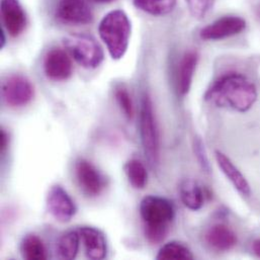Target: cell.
Here are the masks:
<instances>
[{"label": "cell", "mask_w": 260, "mask_h": 260, "mask_svg": "<svg viewBox=\"0 0 260 260\" xmlns=\"http://www.w3.org/2000/svg\"><path fill=\"white\" fill-rule=\"evenodd\" d=\"M205 100L218 107H230L244 113L257 100V90L247 77L231 72L216 80L205 94Z\"/></svg>", "instance_id": "obj_1"}, {"label": "cell", "mask_w": 260, "mask_h": 260, "mask_svg": "<svg viewBox=\"0 0 260 260\" xmlns=\"http://www.w3.org/2000/svg\"><path fill=\"white\" fill-rule=\"evenodd\" d=\"M140 215L144 222L147 240L152 244L161 243L167 236L175 217L173 204L161 197L147 196L140 204Z\"/></svg>", "instance_id": "obj_2"}, {"label": "cell", "mask_w": 260, "mask_h": 260, "mask_svg": "<svg viewBox=\"0 0 260 260\" xmlns=\"http://www.w3.org/2000/svg\"><path fill=\"white\" fill-rule=\"evenodd\" d=\"M99 32L111 57L114 60L122 59L129 48L132 34V25L127 13L117 9L106 14L99 25Z\"/></svg>", "instance_id": "obj_3"}, {"label": "cell", "mask_w": 260, "mask_h": 260, "mask_svg": "<svg viewBox=\"0 0 260 260\" xmlns=\"http://www.w3.org/2000/svg\"><path fill=\"white\" fill-rule=\"evenodd\" d=\"M140 135L146 159L152 168H156L160 161V134L153 104L148 95H144L141 103Z\"/></svg>", "instance_id": "obj_4"}, {"label": "cell", "mask_w": 260, "mask_h": 260, "mask_svg": "<svg viewBox=\"0 0 260 260\" xmlns=\"http://www.w3.org/2000/svg\"><path fill=\"white\" fill-rule=\"evenodd\" d=\"M63 44L72 58L84 68H98L105 59V54L101 45L89 35H68L63 39Z\"/></svg>", "instance_id": "obj_5"}, {"label": "cell", "mask_w": 260, "mask_h": 260, "mask_svg": "<svg viewBox=\"0 0 260 260\" xmlns=\"http://www.w3.org/2000/svg\"><path fill=\"white\" fill-rule=\"evenodd\" d=\"M1 93L7 106L21 108L34 100L35 87L26 77L14 74L4 79L1 86Z\"/></svg>", "instance_id": "obj_6"}, {"label": "cell", "mask_w": 260, "mask_h": 260, "mask_svg": "<svg viewBox=\"0 0 260 260\" xmlns=\"http://www.w3.org/2000/svg\"><path fill=\"white\" fill-rule=\"evenodd\" d=\"M75 176L82 192L90 198L100 196L107 186L104 174L90 161L83 158L75 163Z\"/></svg>", "instance_id": "obj_7"}, {"label": "cell", "mask_w": 260, "mask_h": 260, "mask_svg": "<svg viewBox=\"0 0 260 260\" xmlns=\"http://www.w3.org/2000/svg\"><path fill=\"white\" fill-rule=\"evenodd\" d=\"M49 214L60 223H68L77 213V207L69 193L61 185H53L46 198Z\"/></svg>", "instance_id": "obj_8"}, {"label": "cell", "mask_w": 260, "mask_h": 260, "mask_svg": "<svg viewBox=\"0 0 260 260\" xmlns=\"http://www.w3.org/2000/svg\"><path fill=\"white\" fill-rule=\"evenodd\" d=\"M245 28L244 18L237 15H225L202 28L200 37L205 41H219L236 36Z\"/></svg>", "instance_id": "obj_9"}, {"label": "cell", "mask_w": 260, "mask_h": 260, "mask_svg": "<svg viewBox=\"0 0 260 260\" xmlns=\"http://www.w3.org/2000/svg\"><path fill=\"white\" fill-rule=\"evenodd\" d=\"M56 16L60 21L73 25L87 24L93 19L92 11L86 0H59Z\"/></svg>", "instance_id": "obj_10"}, {"label": "cell", "mask_w": 260, "mask_h": 260, "mask_svg": "<svg viewBox=\"0 0 260 260\" xmlns=\"http://www.w3.org/2000/svg\"><path fill=\"white\" fill-rule=\"evenodd\" d=\"M44 71L53 81H64L71 77L73 65L69 55L62 49L53 48L45 56Z\"/></svg>", "instance_id": "obj_11"}, {"label": "cell", "mask_w": 260, "mask_h": 260, "mask_svg": "<svg viewBox=\"0 0 260 260\" xmlns=\"http://www.w3.org/2000/svg\"><path fill=\"white\" fill-rule=\"evenodd\" d=\"M1 15L7 32L15 38L26 26V14L18 0H1Z\"/></svg>", "instance_id": "obj_12"}, {"label": "cell", "mask_w": 260, "mask_h": 260, "mask_svg": "<svg viewBox=\"0 0 260 260\" xmlns=\"http://www.w3.org/2000/svg\"><path fill=\"white\" fill-rule=\"evenodd\" d=\"M85 254L88 259L102 260L107 256L108 244L105 235L93 227H82L79 230Z\"/></svg>", "instance_id": "obj_13"}, {"label": "cell", "mask_w": 260, "mask_h": 260, "mask_svg": "<svg viewBox=\"0 0 260 260\" xmlns=\"http://www.w3.org/2000/svg\"><path fill=\"white\" fill-rule=\"evenodd\" d=\"M207 244L217 251H228L236 246L237 236L235 232L224 224L213 225L205 236Z\"/></svg>", "instance_id": "obj_14"}, {"label": "cell", "mask_w": 260, "mask_h": 260, "mask_svg": "<svg viewBox=\"0 0 260 260\" xmlns=\"http://www.w3.org/2000/svg\"><path fill=\"white\" fill-rule=\"evenodd\" d=\"M215 157L222 172L231 181L235 188L243 196H250L251 188L247 179L241 173V171L233 164L230 158L219 150L215 152Z\"/></svg>", "instance_id": "obj_15"}, {"label": "cell", "mask_w": 260, "mask_h": 260, "mask_svg": "<svg viewBox=\"0 0 260 260\" xmlns=\"http://www.w3.org/2000/svg\"><path fill=\"white\" fill-rule=\"evenodd\" d=\"M198 62L199 54L193 50L187 51L180 61L177 77V87L178 92L181 95L187 94L190 90Z\"/></svg>", "instance_id": "obj_16"}, {"label": "cell", "mask_w": 260, "mask_h": 260, "mask_svg": "<svg viewBox=\"0 0 260 260\" xmlns=\"http://www.w3.org/2000/svg\"><path fill=\"white\" fill-rule=\"evenodd\" d=\"M179 196L182 204L191 211H199L204 206V192L199 183L192 179H185L180 183Z\"/></svg>", "instance_id": "obj_17"}, {"label": "cell", "mask_w": 260, "mask_h": 260, "mask_svg": "<svg viewBox=\"0 0 260 260\" xmlns=\"http://www.w3.org/2000/svg\"><path fill=\"white\" fill-rule=\"evenodd\" d=\"M20 253L23 259H47V250L43 240L35 234H28L23 237L20 243Z\"/></svg>", "instance_id": "obj_18"}, {"label": "cell", "mask_w": 260, "mask_h": 260, "mask_svg": "<svg viewBox=\"0 0 260 260\" xmlns=\"http://www.w3.org/2000/svg\"><path fill=\"white\" fill-rule=\"evenodd\" d=\"M80 238V234L77 231H68L64 233L57 243V255L61 259L76 258L79 251Z\"/></svg>", "instance_id": "obj_19"}, {"label": "cell", "mask_w": 260, "mask_h": 260, "mask_svg": "<svg viewBox=\"0 0 260 260\" xmlns=\"http://www.w3.org/2000/svg\"><path fill=\"white\" fill-rule=\"evenodd\" d=\"M125 172L131 185L136 189H143L148 182V171L138 159H132L125 165Z\"/></svg>", "instance_id": "obj_20"}, {"label": "cell", "mask_w": 260, "mask_h": 260, "mask_svg": "<svg viewBox=\"0 0 260 260\" xmlns=\"http://www.w3.org/2000/svg\"><path fill=\"white\" fill-rule=\"evenodd\" d=\"M156 258L165 260H190L193 259V254L191 253L190 249L184 244L177 241H171L160 248Z\"/></svg>", "instance_id": "obj_21"}, {"label": "cell", "mask_w": 260, "mask_h": 260, "mask_svg": "<svg viewBox=\"0 0 260 260\" xmlns=\"http://www.w3.org/2000/svg\"><path fill=\"white\" fill-rule=\"evenodd\" d=\"M134 4L149 14L164 15L173 10L176 0H134Z\"/></svg>", "instance_id": "obj_22"}, {"label": "cell", "mask_w": 260, "mask_h": 260, "mask_svg": "<svg viewBox=\"0 0 260 260\" xmlns=\"http://www.w3.org/2000/svg\"><path fill=\"white\" fill-rule=\"evenodd\" d=\"M115 96L124 115L131 120L134 115V107L129 91L123 86H118L115 90Z\"/></svg>", "instance_id": "obj_23"}, {"label": "cell", "mask_w": 260, "mask_h": 260, "mask_svg": "<svg viewBox=\"0 0 260 260\" xmlns=\"http://www.w3.org/2000/svg\"><path fill=\"white\" fill-rule=\"evenodd\" d=\"M190 14L196 18L205 17L212 9L215 0H185Z\"/></svg>", "instance_id": "obj_24"}, {"label": "cell", "mask_w": 260, "mask_h": 260, "mask_svg": "<svg viewBox=\"0 0 260 260\" xmlns=\"http://www.w3.org/2000/svg\"><path fill=\"white\" fill-rule=\"evenodd\" d=\"M193 152H194V155H196L201 167L205 171L209 172L210 171L209 158H208V155H207L205 144H204L203 140L199 137L194 138V140H193Z\"/></svg>", "instance_id": "obj_25"}, {"label": "cell", "mask_w": 260, "mask_h": 260, "mask_svg": "<svg viewBox=\"0 0 260 260\" xmlns=\"http://www.w3.org/2000/svg\"><path fill=\"white\" fill-rule=\"evenodd\" d=\"M8 142H9V137L8 134L6 133V131H0V151L4 152L8 146Z\"/></svg>", "instance_id": "obj_26"}, {"label": "cell", "mask_w": 260, "mask_h": 260, "mask_svg": "<svg viewBox=\"0 0 260 260\" xmlns=\"http://www.w3.org/2000/svg\"><path fill=\"white\" fill-rule=\"evenodd\" d=\"M252 249L254 251V253L256 254V256L260 257V239H257L253 242L252 244Z\"/></svg>", "instance_id": "obj_27"}, {"label": "cell", "mask_w": 260, "mask_h": 260, "mask_svg": "<svg viewBox=\"0 0 260 260\" xmlns=\"http://www.w3.org/2000/svg\"><path fill=\"white\" fill-rule=\"evenodd\" d=\"M96 2H101V3H109V2H113L114 0H94Z\"/></svg>", "instance_id": "obj_28"}]
</instances>
